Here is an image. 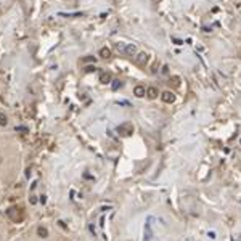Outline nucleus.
I'll return each instance as SVG.
<instances>
[{"label": "nucleus", "instance_id": "f257e3e1", "mask_svg": "<svg viewBox=\"0 0 241 241\" xmlns=\"http://www.w3.org/2000/svg\"><path fill=\"white\" fill-rule=\"evenodd\" d=\"M133 93L137 96H143V95H146V88L142 87V85H137V87L133 88Z\"/></svg>", "mask_w": 241, "mask_h": 241}, {"label": "nucleus", "instance_id": "f03ea898", "mask_svg": "<svg viewBox=\"0 0 241 241\" xmlns=\"http://www.w3.org/2000/svg\"><path fill=\"white\" fill-rule=\"evenodd\" d=\"M146 95L150 96V98H156V96H158V90L154 87H150V88H146Z\"/></svg>", "mask_w": 241, "mask_h": 241}, {"label": "nucleus", "instance_id": "7ed1b4c3", "mask_svg": "<svg viewBox=\"0 0 241 241\" xmlns=\"http://www.w3.org/2000/svg\"><path fill=\"white\" fill-rule=\"evenodd\" d=\"M163 100L166 103H170V101H174V95H172L170 92H164V93H163Z\"/></svg>", "mask_w": 241, "mask_h": 241}, {"label": "nucleus", "instance_id": "20e7f679", "mask_svg": "<svg viewBox=\"0 0 241 241\" xmlns=\"http://www.w3.org/2000/svg\"><path fill=\"white\" fill-rule=\"evenodd\" d=\"M109 81H111V76H109L108 72H103V74L100 76V82H103V84H108Z\"/></svg>", "mask_w": 241, "mask_h": 241}, {"label": "nucleus", "instance_id": "39448f33", "mask_svg": "<svg viewBox=\"0 0 241 241\" xmlns=\"http://www.w3.org/2000/svg\"><path fill=\"white\" fill-rule=\"evenodd\" d=\"M145 61H148V55H145V53H140V55H138V58H137V63L143 64Z\"/></svg>", "mask_w": 241, "mask_h": 241}, {"label": "nucleus", "instance_id": "423d86ee", "mask_svg": "<svg viewBox=\"0 0 241 241\" xmlns=\"http://www.w3.org/2000/svg\"><path fill=\"white\" fill-rule=\"evenodd\" d=\"M37 233H39V236H42V238H45V236L48 235L47 228H43V227H39V230H37Z\"/></svg>", "mask_w": 241, "mask_h": 241}, {"label": "nucleus", "instance_id": "0eeeda50", "mask_svg": "<svg viewBox=\"0 0 241 241\" xmlns=\"http://www.w3.org/2000/svg\"><path fill=\"white\" fill-rule=\"evenodd\" d=\"M124 53L133 55V53H135V47H133V45H125V51H124Z\"/></svg>", "mask_w": 241, "mask_h": 241}, {"label": "nucleus", "instance_id": "6e6552de", "mask_svg": "<svg viewBox=\"0 0 241 241\" xmlns=\"http://www.w3.org/2000/svg\"><path fill=\"white\" fill-rule=\"evenodd\" d=\"M100 55H101L103 58H109V55H111V51H109L108 48H101V51H100Z\"/></svg>", "mask_w": 241, "mask_h": 241}, {"label": "nucleus", "instance_id": "1a4fd4ad", "mask_svg": "<svg viewBox=\"0 0 241 241\" xmlns=\"http://www.w3.org/2000/svg\"><path fill=\"white\" fill-rule=\"evenodd\" d=\"M6 122H8V120H6V116L3 114V113H0V125H6Z\"/></svg>", "mask_w": 241, "mask_h": 241}, {"label": "nucleus", "instance_id": "9d476101", "mask_svg": "<svg viewBox=\"0 0 241 241\" xmlns=\"http://www.w3.org/2000/svg\"><path fill=\"white\" fill-rule=\"evenodd\" d=\"M119 87H120V81H114V84H113V88H114V90H118Z\"/></svg>", "mask_w": 241, "mask_h": 241}]
</instances>
